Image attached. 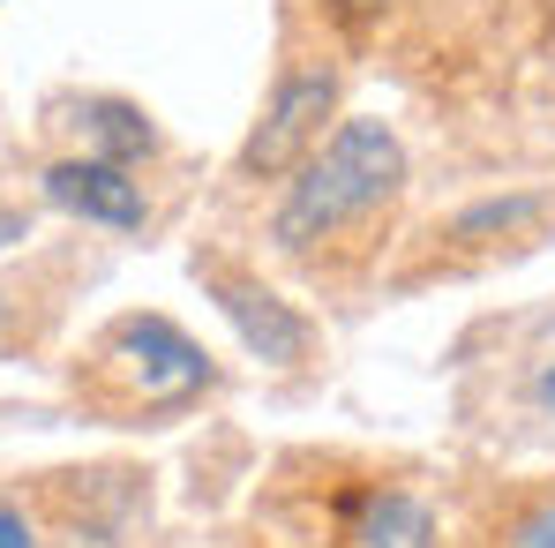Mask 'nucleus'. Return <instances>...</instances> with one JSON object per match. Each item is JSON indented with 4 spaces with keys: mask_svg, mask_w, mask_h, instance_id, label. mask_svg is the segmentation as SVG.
I'll list each match as a JSON object with an SVG mask.
<instances>
[{
    "mask_svg": "<svg viewBox=\"0 0 555 548\" xmlns=\"http://www.w3.org/2000/svg\"><path fill=\"white\" fill-rule=\"evenodd\" d=\"M15 241H30V211L23 203H0V248H15Z\"/></svg>",
    "mask_w": 555,
    "mask_h": 548,
    "instance_id": "obj_11",
    "label": "nucleus"
},
{
    "mask_svg": "<svg viewBox=\"0 0 555 548\" xmlns=\"http://www.w3.org/2000/svg\"><path fill=\"white\" fill-rule=\"evenodd\" d=\"M83 383H91L98 406H113V413H173V406L203 398L218 383V368H210V354L188 339L181 323H166V316H120L91 346Z\"/></svg>",
    "mask_w": 555,
    "mask_h": 548,
    "instance_id": "obj_2",
    "label": "nucleus"
},
{
    "mask_svg": "<svg viewBox=\"0 0 555 548\" xmlns=\"http://www.w3.org/2000/svg\"><path fill=\"white\" fill-rule=\"evenodd\" d=\"M533 406H541V413H555V361L533 375Z\"/></svg>",
    "mask_w": 555,
    "mask_h": 548,
    "instance_id": "obj_12",
    "label": "nucleus"
},
{
    "mask_svg": "<svg viewBox=\"0 0 555 548\" xmlns=\"http://www.w3.org/2000/svg\"><path fill=\"white\" fill-rule=\"evenodd\" d=\"M76 128H83V143H91L105 166H135V158H151V151H158L151 113H143V105H128V98H83V105H76Z\"/></svg>",
    "mask_w": 555,
    "mask_h": 548,
    "instance_id": "obj_7",
    "label": "nucleus"
},
{
    "mask_svg": "<svg viewBox=\"0 0 555 548\" xmlns=\"http://www.w3.org/2000/svg\"><path fill=\"white\" fill-rule=\"evenodd\" d=\"M548 15H555V0H548Z\"/></svg>",
    "mask_w": 555,
    "mask_h": 548,
    "instance_id": "obj_14",
    "label": "nucleus"
},
{
    "mask_svg": "<svg viewBox=\"0 0 555 548\" xmlns=\"http://www.w3.org/2000/svg\"><path fill=\"white\" fill-rule=\"evenodd\" d=\"M331 113H338V68H285L271 113H263L256 136L241 143L233 174H241V181H278V174H293V166L323 143V120H331Z\"/></svg>",
    "mask_w": 555,
    "mask_h": 548,
    "instance_id": "obj_4",
    "label": "nucleus"
},
{
    "mask_svg": "<svg viewBox=\"0 0 555 548\" xmlns=\"http://www.w3.org/2000/svg\"><path fill=\"white\" fill-rule=\"evenodd\" d=\"M0 548H38V534H30V519H23L15 504H0Z\"/></svg>",
    "mask_w": 555,
    "mask_h": 548,
    "instance_id": "obj_10",
    "label": "nucleus"
},
{
    "mask_svg": "<svg viewBox=\"0 0 555 548\" xmlns=\"http://www.w3.org/2000/svg\"><path fill=\"white\" fill-rule=\"evenodd\" d=\"M503 548H555V496H541L533 511H518L511 534H503Z\"/></svg>",
    "mask_w": 555,
    "mask_h": 548,
    "instance_id": "obj_9",
    "label": "nucleus"
},
{
    "mask_svg": "<svg viewBox=\"0 0 555 548\" xmlns=\"http://www.w3.org/2000/svg\"><path fill=\"white\" fill-rule=\"evenodd\" d=\"M338 541L346 548H436V511L398 481H369V488L346 496Z\"/></svg>",
    "mask_w": 555,
    "mask_h": 548,
    "instance_id": "obj_6",
    "label": "nucleus"
},
{
    "mask_svg": "<svg viewBox=\"0 0 555 548\" xmlns=\"http://www.w3.org/2000/svg\"><path fill=\"white\" fill-rule=\"evenodd\" d=\"M46 203H61L68 218H83V226H113V233H135V226H151V195L143 181L128 174V166H105V158H53L46 174Z\"/></svg>",
    "mask_w": 555,
    "mask_h": 548,
    "instance_id": "obj_5",
    "label": "nucleus"
},
{
    "mask_svg": "<svg viewBox=\"0 0 555 548\" xmlns=\"http://www.w3.org/2000/svg\"><path fill=\"white\" fill-rule=\"evenodd\" d=\"M405 188V143L383 120H338L331 143H315L300 158V181L285 188L271 218V241L285 256H315L323 241H338L346 226H361L375 211H390Z\"/></svg>",
    "mask_w": 555,
    "mask_h": 548,
    "instance_id": "obj_1",
    "label": "nucleus"
},
{
    "mask_svg": "<svg viewBox=\"0 0 555 548\" xmlns=\"http://www.w3.org/2000/svg\"><path fill=\"white\" fill-rule=\"evenodd\" d=\"M338 15H375V8H390V0H331Z\"/></svg>",
    "mask_w": 555,
    "mask_h": 548,
    "instance_id": "obj_13",
    "label": "nucleus"
},
{
    "mask_svg": "<svg viewBox=\"0 0 555 548\" xmlns=\"http://www.w3.org/2000/svg\"><path fill=\"white\" fill-rule=\"evenodd\" d=\"M555 218V195H488V203H473L459 211L436 241H459V248H488V241H526V233H541Z\"/></svg>",
    "mask_w": 555,
    "mask_h": 548,
    "instance_id": "obj_8",
    "label": "nucleus"
},
{
    "mask_svg": "<svg viewBox=\"0 0 555 548\" xmlns=\"http://www.w3.org/2000/svg\"><path fill=\"white\" fill-rule=\"evenodd\" d=\"M195 278H203V293L218 301V316L241 331V346L256 354V361L271 368H308L315 361V323L271 293L256 271H241V264H225V256H195Z\"/></svg>",
    "mask_w": 555,
    "mask_h": 548,
    "instance_id": "obj_3",
    "label": "nucleus"
}]
</instances>
